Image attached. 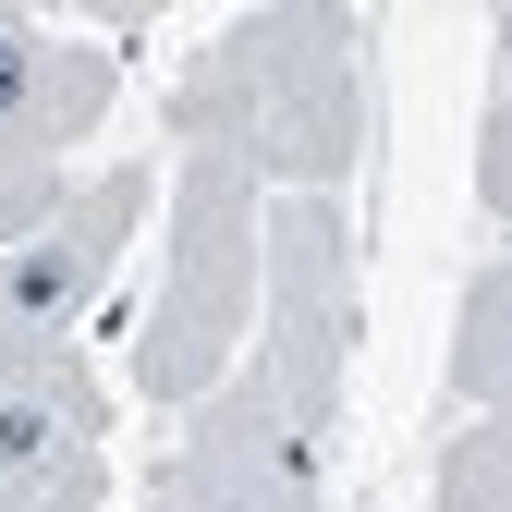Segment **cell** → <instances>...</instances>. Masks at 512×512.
Segmentation results:
<instances>
[{
	"instance_id": "obj_5",
	"label": "cell",
	"mask_w": 512,
	"mask_h": 512,
	"mask_svg": "<svg viewBox=\"0 0 512 512\" xmlns=\"http://www.w3.org/2000/svg\"><path fill=\"white\" fill-rule=\"evenodd\" d=\"M110 500V391L86 354H0V512H98Z\"/></svg>"
},
{
	"instance_id": "obj_4",
	"label": "cell",
	"mask_w": 512,
	"mask_h": 512,
	"mask_svg": "<svg viewBox=\"0 0 512 512\" xmlns=\"http://www.w3.org/2000/svg\"><path fill=\"white\" fill-rule=\"evenodd\" d=\"M147 196H159V183L122 159V171L74 183V196H61V220H49L37 244L0 256V354H61V342L86 330V305L110 293V269H122V256H135V232H147Z\"/></svg>"
},
{
	"instance_id": "obj_11",
	"label": "cell",
	"mask_w": 512,
	"mask_h": 512,
	"mask_svg": "<svg viewBox=\"0 0 512 512\" xmlns=\"http://www.w3.org/2000/svg\"><path fill=\"white\" fill-rule=\"evenodd\" d=\"M476 208L500 220L512 208V98L488 86V110H476Z\"/></svg>"
},
{
	"instance_id": "obj_8",
	"label": "cell",
	"mask_w": 512,
	"mask_h": 512,
	"mask_svg": "<svg viewBox=\"0 0 512 512\" xmlns=\"http://www.w3.org/2000/svg\"><path fill=\"white\" fill-rule=\"evenodd\" d=\"M500 378H512V269H476L464 317H452V391L476 415H500Z\"/></svg>"
},
{
	"instance_id": "obj_10",
	"label": "cell",
	"mask_w": 512,
	"mask_h": 512,
	"mask_svg": "<svg viewBox=\"0 0 512 512\" xmlns=\"http://www.w3.org/2000/svg\"><path fill=\"white\" fill-rule=\"evenodd\" d=\"M61 196H74V159H0V256L37 244L61 220Z\"/></svg>"
},
{
	"instance_id": "obj_9",
	"label": "cell",
	"mask_w": 512,
	"mask_h": 512,
	"mask_svg": "<svg viewBox=\"0 0 512 512\" xmlns=\"http://www.w3.org/2000/svg\"><path fill=\"white\" fill-rule=\"evenodd\" d=\"M439 512H512V427L500 415H476L439 452Z\"/></svg>"
},
{
	"instance_id": "obj_3",
	"label": "cell",
	"mask_w": 512,
	"mask_h": 512,
	"mask_svg": "<svg viewBox=\"0 0 512 512\" xmlns=\"http://www.w3.org/2000/svg\"><path fill=\"white\" fill-rule=\"evenodd\" d=\"M256 220H269V183L232 147L171 159V256H159V293L135 317V391L159 415L208 403L256 330Z\"/></svg>"
},
{
	"instance_id": "obj_7",
	"label": "cell",
	"mask_w": 512,
	"mask_h": 512,
	"mask_svg": "<svg viewBox=\"0 0 512 512\" xmlns=\"http://www.w3.org/2000/svg\"><path fill=\"white\" fill-rule=\"evenodd\" d=\"M135 512H330V488H305V476H256V464H220V452H171L147 464Z\"/></svg>"
},
{
	"instance_id": "obj_6",
	"label": "cell",
	"mask_w": 512,
	"mask_h": 512,
	"mask_svg": "<svg viewBox=\"0 0 512 512\" xmlns=\"http://www.w3.org/2000/svg\"><path fill=\"white\" fill-rule=\"evenodd\" d=\"M122 98V61L74 25L25 13V0H0V159H61L86 147Z\"/></svg>"
},
{
	"instance_id": "obj_2",
	"label": "cell",
	"mask_w": 512,
	"mask_h": 512,
	"mask_svg": "<svg viewBox=\"0 0 512 512\" xmlns=\"http://www.w3.org/2000/svg\"><path fill=\"white\" fill-rule=\"evenodd\" d=\"M366 135H378L366 13L342 0L232 13L171 74V147H232L256 183H293V196H342L366 171Z\"/></svg>"
},
{
	"instance_id": "obj_1",
	"label": "cell",
	"mask_w": 512,
	"mask_h": 512,
	"mask_svg": "<svg viewBox=\"0 0 512 512\" xmlns=\"http://www.w3.org/2000/svg\"><path fill=\"white\" fill-rule=\"evenodd\" d=\"M256 305H269V330H244L232 378L208 403H183V452L330 488L342 378H354V232H342V196H281L256 220Z\"/></svg>"
}]
</instances>
